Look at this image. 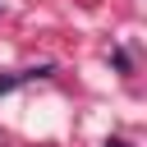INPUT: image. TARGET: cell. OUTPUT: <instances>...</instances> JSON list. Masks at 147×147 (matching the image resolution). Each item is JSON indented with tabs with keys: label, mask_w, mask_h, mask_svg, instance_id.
Listing matches in <instances>:
<instances>
[{
	"label": "cell",
	"mask_w": 147,
	"mask_h": 147,
	"mask_svg": "<svg viewBox=\"0 0 147 147\" xmlns=\"http://www.w3.org/2000/svg\"><path fill=\"white\" fill-rule=\"evenodd\" d=\"M18 83H23V78H18V74H5V78H0V92H14V87H18Z\"/></svg>",
	"instance_id": "1"
},
{
	"label": "cell",
	"mask_w": 147,
	"mask_h": 147,
	"mask_svg": "<svg viewBox=\"0 0 147 147\" xmlns=\"http://www.w3.org/2000/svg\"><path fill=\"white\" fill-rule=\"evenodd\" d=\"M106 147H129V142H124V138H110V142H106Z\"/></svg>",
	"instance_id": "2"
}]
</instances>
